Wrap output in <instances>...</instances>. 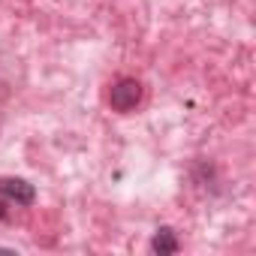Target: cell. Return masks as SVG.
Masks as SVG:
<instances>
[{"label": "cell", "mask_w": 256, "mask_h": 256, "mask_svg": "<svg viewBox=\"0 0 256 256\" xmlns=\"http://www.w3.org/2000/svg\"><path fill=\"white\" fill-rule=\"evenodd\" d=\"M0 193L12 199L16 205H30L34 202V187L22 178H0Z\"/></svg>", "instance_id": "7a4b0ae2"}, {"label": "cell", "mask_w": 256, "mask_h": 256, "mask_svg": "<svg viewBox=\"0 0 256 256\" xmlns=\"http://www.w3.org/2000/svg\"><path fill=\"white\" fill-rule=\"evenodd\" d=\"M142 100V84L136 78H120L112 84V94H108V102L114 112H130L136 108V102Z\"/></svg>", "instance_id": "6da1fadb"}, {"label": "cell", "mask_w": 256, "mask_h": 256, "mask_svg": "<svg viewBox=\"0 0 256 256\" xmlns=\"http://www.w3.org/2000/svg\"><path fill=\"white\" fill-rule=\"evenodd\" d=\"M154 250H157V253H175V250H178V241H175L172 229H160V232L154 235Z\"/></svg>", "instance_id": "3957f363"}]
</instances>
